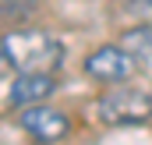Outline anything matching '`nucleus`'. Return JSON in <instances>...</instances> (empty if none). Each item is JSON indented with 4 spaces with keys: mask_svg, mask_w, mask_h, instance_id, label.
<instances>
[{
    "mask_svg": "<svg viewBox=\"0 0 152 145\" xmlns=\"http://www.w3.org/2000/svg\"><path fill=\"white\" fill-rule=\"evenodd\" d=\"M0 57L7 67H14L18 74H53L64 67V42L50 32H39V29H14V32H4L0 36Z\"/></svg>",
    "mask_w": 152,
    "mask_h": 145,
    "instance_id": "1",
    "label": "nucleus"
},
{
    "mask_svg": "<svg viewBox=\"0 0 152 145\" xmlns=\"http://www.w3.org/2000/svg\"><path fill=\"white\" fill-rule=\"evenodd\" d=\"M96 113L103 124L110 127H131V124H145L152 117V96L145 89H131V85H110L99 103Z\"/></svg>",
    "mask_w": 152,
    "mask_h": 145,
    "instance_id": "2",
    "label": "nucleus"
},
{
    "mask_svg": "<svg viewBox=\"0 0 152 145\" xmlns=\"http://www.w3.org/2000/svg\"><path fill=\"white\" fill-rule=\"evenodd\" d=\"M134 71H138V60L120 42H106L85 57V74L92 81H103V85H127L134 78Z\"/></svg>",
    "mask_w": 152,
    "mask_h": 145,
    "instance_id": "3",
    "label": "nucleus"
},
{
    "mask_svg": "<svg viewBox=\"0 0 152 145\" xmlns=\"http://www.w3.org/2000/svg\"><path fill=\"white\" fill-rule=\"evenodd\" d=\"M18 127L39 145H53V142H64L71 135V117L60 113V110L46 106V103H36V106H25L18 110Z\"/></svg>",
    "mask_w": 152,
    "mask_h": 145,
    "instance_id": "4",
    "label": "nucleus"
},
{
    "mask_svg": "<svg viewBox=\"0 0 152 145\" xmlns=\"http://www.w3.org/2000/svg\"><path fill=\"white\" fill-rule=\"evenodd\" d=\"M57 89V74H42V71H32V74H18L7 89V103L14 110H25V106H36L42 99H50Z\"/></svg>",
    "mask_w": 152,
    "mask_h": 145,
    "instance_id": "5",
    "label": "nucleus"
},
{
    "mask_svg": "<svg viewBox=\"0 0 152 145\" xmlns=\"http://www.w3.org/2000/svg\"><path fill=\"white\" fill-rule=\"evenodd\" d=\"M138 64H152V25H131V29H124L120 39H117Z\"/></svg>",
    "mask_w": 152,
    "mask_h": 145,
    "instance_id": "6",
    "label": "nucleus"
},
{
    "mask_svg": "<svg viewBox=\"0 0 152 145\" xmlns=\"http://www.w3.org/2000/svg\"><path fill=\"white\" fill-rule=\"evenodd\" d=\"M32 7H36V0H0V14L4 18H21Z\"/></svg>",
    "mask_w": 152,
    "mask_h": 145,
    "instance_id": "7",
    "label": "nucleus"
}]
</instances>
